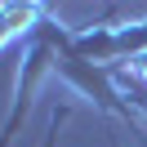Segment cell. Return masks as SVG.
<instances>
[{"mask_svg":"<svg viewBox=\"0 0 147 147\" xmlns=\"http://www.w3.org/2000/svg\"><path fill=\"white\" fill-rule=\"evenodd\" d=\"M40 27H45L49 45H54V76H58V80L71 85L76 94H85V98H89L94 107H102L107 116H116V120H125V125L138 129V111L125 102V94H120V85H116V71L89 63V58L76 49V31H67L63 22H54L49 13H45Z\"/></svg>","mask_w":147,"mask_h":147,"instance_id":"obj_1","label":"cell"},{"mask_svg":"<svg viewBox=\"0 0 147 147\" xmlns=\"http://www.w3.org/2000/svg\"><path fill=\"white\" fill-rule=\"evenodd\" d=\"M40 22H45V18H40ZM40 22L27 31V58H22V71H18V89H13L9 116H5V125H0V147H9L13 138H18V125H22V116H27L31 98H36L40 80L54 76V45H49V36H45Z\"/></svg>","mask_w":147,"mask_h":147,"instance_id":"obj_2","label":"cell"},{"mask_svg":"<svg viewBox=\"0 0 147 147\" xmlns=\"http://www.w3.org/2000/svg\"><path fill=\"white\" fill-rule=\"evenodd\" d=\"M45 13H49L45 5H0V45H9L13 36L31 31Z\"/></svg>","mask_w":147,"mask_h":147,"instance_id":"obj_3","label":"cell"},{"mask_svg":"<svg viewBox=\"0 0 147 147\" xmlns=\"http://www.w3.org/2000/svg\"><path fill=\"white\" fill-rule=\"evenodd\" d=\"M116 85L120 94H125V102L138 111V116H147V80H138L134 71H116Z\"/></svg>","mask_w":147,"mask_h":147,"instance_id":"obj_4","label":"cell"},{"mask_svg":"<svg viewBox=\"0 0 147 147\" xmlns=\"http://www.w3.org/2000/svg\"><path fill=\"white\" fill-rule=\"evenodd\" d=\"M67 116H71V102H58V107L49 111V129H45V143L40 147H58V129L67 125Z\"/></svg>","mask_w":147,"mask_h":147,"instance_id":"obj_5","label":"cell"}]
</instances>
